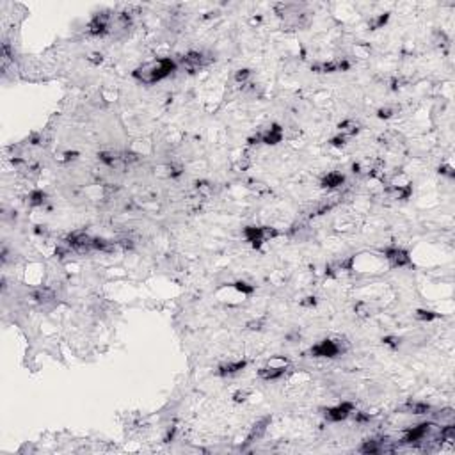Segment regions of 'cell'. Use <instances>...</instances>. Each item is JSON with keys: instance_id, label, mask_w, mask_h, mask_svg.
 Masks as SVG:
<instances>
[{"instance_id": "3957f363", "label": "cell", "mask_w": 455, "mask_h": 455, "mask_svg": "<svg viewBox=\"0 0 455 455\" xmlns=\"http://www.w3.org/2000/svg\"><path fill=\"white\" fill-rule=\"evenodd\" d=\"M244 235L252 247H260L265 240L274 238V236L279 235V231L268 226H247L244 229Z\"/></svg>"}, {"instance_id": "52a82bcc", "label": "cell", "mask_w": 455, "mask_h": 455, "mask_svg": "<svg viewBox=\"0 0 455 455\" xmlns=\"http://www.w3.org/2000/svg\"><path fill=\"white\" fill-rule=\"evenodd\" d=\"M180 66H182L185 71H191V73H194V71L201 69L203 66H207L205 53L203 52H189L187 55L182 57V62H180Z\"/></svg>"}, {"instance_id": "9c48e42d", "label": "cell", "mask_w": 455, "mask_h": 455, "mask_svg": "<svg viewBox=\"0 0 455 455\" xmlns=\"http://www.w3.org/2000/svg\"><path fill=\"white\" fill-rule=\"evenodd\" d=\"M93 236L85 235V233H71V235L66 238V242L69 244V247L75 249V251H91L93 249Z\"/></svg>"}, {"instance_id": "ffe728a7", "label": "cell", "mask_w": 455, "mask_h": 455, "mask_svg": "<svg viewBox=\"0 0 455 455\" xmlns=\"http://www.w3.org/2000/svg\"><path fill=\"white\" fill-rule=\"evenodd\" d=\"M416 318H418V320H423V322H431V320L439 318V315L434 311H429V309H418V311H416Z\"/></svg>"}, {"instance_id": "8992f818", "label": "cell", "mask_w": 455, "mask_h": 455, "mask_svg": "<svg viewBox=\"0 0 455 455\" xmlns=\"http://www.w3.org/2000/svg\"><path fill=\"white\" fill-rule=\"evenodd\" d=\"M252 141L263 142V144H268V146H274V144H277V142L283 141V128H281L279 125L268 126L267 130L260 132V134L256 135L254 139H251V142Z\"/></svg>"}, {"instance_id": "d4e9b609", "label": "cell", "mask_w": 455, "mask_h": 455, "mask_svg": "<svg viewBox=\"0 0 455 455\" xmlns=\"http://www.w3.org/2000/svg\"><path fill=\"white\" fill-rule=\"evenodd\" d=\"M345 141H347V137L345 135H338V137H334V139H331V144L333 146H345Z\"/></svg>"}, {"instance_id": "603a6c76", "label": "cell", "mask_w": 455, "mask_h": 455, "mask_svg": "<svg viewBox=\"0 0 455 455\" xmlns=\"http://www.w3.org/2000/svg\"><path fill=\"white\" fill-rule=\"evenodd\" d=\"M249 75H251L249 69H238L236 75H235V78H236V82H244V80H247L249 78Z\"/></svg>"}, {"instance_id": "ba28073f", "label": "cell", "mask_w": 455, "mask_h": 455, "mask_svg": "<svg viewBox=\"0 0 455 455\" xmlns=\"http://www.w3.org/2000/svg\"><path fill=\"white\" fill-rule=\"evenodd\" d=\"M432 427H434L432 423H420V425L413 427V429H409V431L406 432V436H404V439H402V443L404 445L418 443V441L425 439V436L431 434Z\"/></svg>"}, {"instance_id": "cb8c5ba5", "label": "cell", "mask_w": 455, "mask_h": 455, "mask_svg": "<svg viewBox=\"0 0 455 455\" xmlns=\"http://www.w3.org/2000/svg\"><path fill=\"white\" fill-rule=\"evenodd\" d=\"M393 114H395V109H390V107H386V109H381V110H379L377 116H379L381 119H388V118H391Z\"/></svg>"}, {"instance_id": "e0dca14e", "label": "cell", "mask_w": 455, "mask_h": 455, "mask_svg": "<svg viewBox=\"0 0 455 455\" xmlns=\"http://www.w3.org/2000/svg\"><path fill=\"white\" fill-rule=\"evenodd\" d=\"M34 299H36L39 304H48V302L55 301V293L50 288H39L37 292H34Z\"/></svg>"}, {"instance_id": "7402d4cb", "label": "cell", "mask_w": 455, "mask_h": 455, "mask_svg": "<svg viewBox=\"0 0 455 455\" xmlns=\"http://www.w3.org/2000/svg\"><path fill=\"white\" fill-rule=\"evenodd\" d=\"M388 20H390V14H388V12H384V14H381L379 18H375L374 21H370V27H372V28H381L382 25H386Z\"/></svg>"}, {"instance_id": "30bf717a", "label": "cell", "mask_w": 455, "mask_h": 455, "mask_svg": "<svg viewBox=\"0 0 455 455\" xmlns=\"http://www.w3.org/2000/svg\"><path fill=\"white\" fill-rule=\"evenodd\" d=\"M384 256L386 260L391 263V267H406V265L411 263V256L406 249H400V247H391L384 251Z\"/></svg>"}, {"instance_id": "5b68a950", "label": "cell", "mask_w": 455, "mask_h": 455, "mask_svg": "<svg viewBox=\"0 0 455 455\" xmlns=\"http://www.w3.org/2000/svg\"><path fill=\"white\" fill-rule=\"evenodd\" d=\"M110 28H112V18L102 12V14H94L91 18L89 25H87V32L91 36H105L110 32Z\"/></svg>"}, {"instance_id": "277c9868", "label": "cell", "mask_w": 455, "mask_h": 455, "mask_svg": "<svg viewBox=\"0 0 455 455\" xmlns=\"http://www.w3.org/2000/svg\"><path fill=\"white\" fill-rule=\"evenodd\" d=\"M309 352L315 358H336V356L345 352V347H343L341 340H322L320 343L313 345Z\"/></svg>"}, {"instance_id": "2e32d148", "label": "cell", "mask_w": 455, "mask_h": 455, "mask_svg": "<svg viewBox=\"0 0 455 455\" xmlns=\"http://www.w3.org/2000/svg\"><path fill=\"white\" fill-rule=\"evenodd\" d=\"M402 411L411 413V415H427L431 411V406L423 402H407L406 406H402Z\"/></svg>"}, {"instance_id": "ac0fdd59", "label": "cell", "mask_w": 455, "mask_h": 455, "mask_svg": "<svg viewBox=\"0 0 455 455\" xmlns=\"http://www.w3.org/2000/svg\"><path fill=\"white\" fill-rule=\"evenodd\" d=\"M114 242H109V240L105 238H94L93 240V249H96V251H103V252H110L114 251Z\"/></svg>"}, {"instance_id": "484cf974", "label": "cell", "mask_w": 455, "mask_h": 455, "mask_svg": "<svg viewBox=\"0 0 455 455\" xmlns=\"http://www.w3.org/2000/svg\"><path fill=\"white\" fill-rule=\"evenodd\" d=\"M182 175V167L180 166H169V176L171 178H175V176H180Z\"/></svg>"}, {"instance_id": "83f0119b", "label": "cell", "mask_w": 455, "mask_h": 455, "mask_svg": "<svg viewBox=\"0 0 455 455\" xmlns=\"http://www.w3.org/2000/svg\"><path fill=\"white\" fill-rule=\"evenodd\" d=\"M354 418H356V422H366V420H370V416H366V415H363V413H356L354 415Z\"/></svg>"}, {"instance_id": "d6986e66", "label": "cell", "mask_w": 455, "mask_h": 455, "mask_svg": "<svg viewBox=\"0 0 455 455\" xmlns=\"http://www.w3.org/2000/svg\"><path fill=\"white\" fill-rule=\"evenodd\" d=\"M46 199V194L43 191H34L30 192V196H28V203L32 205V207H39V205L45 203Z\"/></svg>"}, {"instance_id": "4fadbf2b", "label": "cell", "mask_w": 455, "mask_h": 455, "mask_svg": "<svg viewBox=\"0 0 455 455\" xmlns=\"http://www.w3.org/2000/svg\"><path fill=\"white\" fill-rule=\"evenodd\" d=\"M247 366V361H231V363H224V365L219 366V370H217V374L219 375H235L238 374V372H242V370Z\"/></svg>"}, {"instance_id": "4316f807", "label": "cell", "mask_w": 455, "mask_h": 455, "mask_svg": "<svg viewBox=\"0 0 455 455\" xmlns=\"http://www.w3.org/2000/svg\"><path fill=\"white\" fill-rule=\"evenodd\" d=\"M382 341H384L386 345H390V347H393L395 349V347H398V341L400 340H398V338H393V336H388V338H384Z\"/></svg>"}, {"instance_id": "f1b7e54d", "label": "cell", "mask_w": 455, "mask_h": 455, "mask_svg": "<svg viewBox=\"0 0 455 455\" xmlns=\"http://www.w3.org/2000/svg\"><path fill=\"white\" fill-rule=\"evenodd\" d=\"M439 173H443V175H448V176H454V173H452V167H439Z\"/></svg>"}, {"instance_id": "7a4b0ae2", "label": "cell", "mask_w": 455, "mask_h": 455, "mask_svg": "<svg viewBox=\"0 0 455 455\" xmlns=\"http://www.w3.org/2000/svg\"><path fill=\"white\" fill-rule=\"evenodd\" d=\"M98 157L105 166L114 167V169H125V167H128L132 162L137 160V155L126 153V151H103Z\"/></svg>"}, {"instance_id": "6da1fadb", "label": "cell", "mask_w": 455, "mask_h": 455, "mask_svg": "<svg viewBox=\"0 0 455 455\" xmlns=\"http://www.w3.org/2000/svg\"><path fill=\"white\" fill-rule=\"evenodd\" d=\"M176 66L178 64L171 57H160V59H155V61L139 66L134 71V77L142 84H155V82H160L166 77H169L176 69Z\"/></svg>"}, {"instance_id": "9a60e30c", "label": "cell", "mask_w": 455, "mask_h": 455, "mask_svg": "<svg viewBox=\"0 0 455 455\" xmlns=\"http://www.w3.org/2000/svg\"><path fill=\"white\" fill-rule=\"evenodd\" d=\"M268 423H270V418H263V420H260L258 423H254V427H252V431L249 432V436H247V441L245 443H252V441H256V439H260L261 436L265 434V431H267V427H268Z\"/></svg>"}, {"instance_id": "8fae6325", "label": "cell", "mask_w": 455, "mask_h": 455, "mask_svg": "<svg viewBox=\"0 0 455 455\" xmlns=\"http://www.w3.org/2000/svg\"><path fill=\"white\" fill-rule=\"evenodd\" d=\"M352 409L354 406L350 402H343L336 407H331V409L325 411V418L329 422H341V420H347L350 415H352Z\"/></svg>"}, {"instance_id": "5bb4252c", "label": "cell", "mask_w": 455, "mask_h": 455, "mask_svg": "<svg viewBox=\"0 0 455 455\" xmlns=\"http://www.w3.org/2000/svg\"><path fill=\"white\" fill-rule=\"evenodd\" d=\"M343 182H345V176L341 175V173H327V175L322 178L320 185L324 189H336V187H340V185H343Z\"/></svg>"}, {"instance_id": "44dd1931", "label": "cell", "mask_w": 455, "mask_h": 455, "mask_svg": "<svg viewBox=\"0 0 455 455\" xmlns=\"http://www.w3.org/2000/svg\"><path fill=\"white\" fill-rule=\"evenodd\" d=\"M235 288L238 290V292L245 293V295H251V293L254 292V286H252V284H249V283H244V281H236Z\"/></svg>"}, {"instance_id": "7c38bea8", "label": "cell", "mask_w": 455, "mask_h": 455, "mask_svg": "<svg viewBox=\"0 0 455 455\" xmlns=\"http://www.w3.org/2000/svg\"><path fill=\"white\" fill-rule=\"evenodd\" d=\"M286 374V365L281 366H263L258 370V377L265 379V381H276V379L283 377Z\"/></svg>"}]
</instances>
